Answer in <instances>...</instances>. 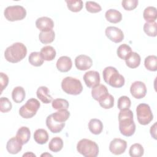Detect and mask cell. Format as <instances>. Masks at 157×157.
Wrapping results in <instances>:
<instances>
[{"instance_id": "6da1fadb", "label": "cell", "mask_w": 157, "mask_h": 157, "mask_svg": "<svg viewBox=\"0 0 157 157\" xmlns=\"http://www.w3.org/2000/svg\"><path fill=\"white\" fill-rule=\"evenodd\" d=\"M119 129L121 134L126 137L132 136L136 131V124L133 120V113L130 109L121 110L118 114Z\"/></svg>"}, {"instance_id": "7a4b0ae2", "label": "cell", "mask_w": 157, "mask_h": 157, "mask_svg": "<svg viewBox=\"0 0 157 157\" xmlns=\"http://www.w3.org/2000/svg\"><path fill=\"white\" fill-rule=\"evenodd\" d=\"M26 54V47L21 42H15L6 49L4 57L7 61L17 63L24 59Z\"/></svg>"}, {"instance_id": "3957f363", "label": "cell", "mask_w": 157, "mask_h": 157, "mask_svg": "<svg viewBox=\"0 0 157 157\" xmlns=\"http://www.w3.org/2000/svg\"><path fill=\"white\" fill-rule=\"evenodd\" d=\"M102 75L104 82L113 88H121L124 85V77L114 67H106L103 70Z\"/></svg>"}, {"instance_id": "277c9868", "label": "cell", "mask_w": 157, "mask_h": 157, "mask_svg": "<svg viewBox=\"0 0 157 157\" xmlns=\"http://www.w3.org/2000/svg\"><path fill=\"white\" fill-rule=\"evenodd\" d=\"M77 151L85 157H96L99 154L98 144L90 139H81L77 144Z\"/></svg>"}, {"instance_id": "5b68a950", "label": "cell", "mask_w": 157, "mask_h": 157, "mask_svg": "<svg viewBox=\"0 0 157 157\" xmlns=\"http://www.w3.org/2000/svg\"><path fill=\"white\" fill-rule=\"evenodd\" d=\"M61 88L66 93L71 95L80 94L83 90L81 82L71 77H66L63 79Z\"/></svg>"}, {"instance_id": "8992f818", "label": "cell", "mask_w": 157, "mask_h": 157, "mask_svg": "<svg viewBox=\"0 0 157 157\" xmlns=\"http://www.w3.org/2000/svg\"><path fill=\"white\" fill-rule=\"evenodd\" d=\"M40 106V104L37 99L31 98L20 108L19 114L23 118H31L36 114Z\"/></svg>"}, {"instance_id": "52a82bcc", "label": "cell", "mask_w": 157, "mask_h": 157, "mask_svg": "<svg viewBox=\"0 0 157 157\" xmlns=\"http://www.w3.org/2000/svg\"><path fill=\"white\" fill-rule=\"evenodd\" d=\"M4 14L8 21H15L24 19L26 16V10L21 6H10L6 8Z\"/></svg>"}, {"instance_id": "ba28073f", "label": "cell", "mask_w": 157, "mask_h": 157, "mask_svg": "<svg viewBox=\"0 0 157 157\" xmlns=\"http://www.w3.org/2000/svg\"><path fill=\"white\" fill-rule=\"evenodd\" d=\"M137 118L138 122L142 125L149 124L153 118L152 112L150 106L147 104H140L136 108Z\"/></svg>"}, {"instance_id": "9c48e42d", "label": "cell", "mask_w": 157, "mask_h": 157, "mask_svg": "<svg viewBox=\"0 0 157 157\" xmlns=\"http://www.w3.org/2000/svg\"><path fill=\"white\" fill-rule=\"evenodd\" d=\"M131 95L136 99H142L145 96L147 93V88L145 83L140 81L133 82L130 87Z\"/></svg>"}, {"instance_id": "30bf717a", "label": "cell", "mask_w": 157, "mask_h": 157, "mask_svg": "<svg viewBox=\"0 0 157 157\" xmlns=\"http://www.w3.org/2000/svg\"><path fill=\"white\" fill-rule=\"evenodd\" d=\"M126 147V141L120 138H115L110 142L109 145V150L112 153L115 155H119L125 151Z\"/></svg>"}, {"instance_id": "8fae6325", "label": "cell", "mask_w": 157, "mask_h": 157, "mask_svg": "<svg viewBox=\"0 0 157 157\" xmlns=\"http://www.w3.org/2000/svg\"><path fill=\"white\" fill-rule=\"evenodd\" d=\"M105 33L107 38L115 43L121 42L124 39L123 31L115 26H108L105 29Z\"/></svg>"}, {"instance_id": "7c38bea8", "label": "cell", "mask_w": 157, "mask_h": 157, "mask_svg": "<svg viewBox=\"0 0 157 157\" xmlns=\"http://www.w3.org/2000/svg\"><path fill=\"white\" fill-rule=\"evenodd\" d=\"M83 80L88 88H94L100 83V75L98 72L89 71L83 75Z\"/></svg>"}, {"instance_id": "4fadbf2b", "label": "cell", "mask_w": 157, "mask_h": 157, "mask_svg": "<svg viewBox=\"0 0 157 157\" xmlns=\"http://www.w3.org/2000/svg\"><path fill=\"white\" fill-rule=\"evenodd\" d=\"M93 64L91 58L85 55H80L75 59V65L80 71H86L90 69Z\"/></svg>"}, {"instance_id": "5bb4252c", "label": "cell", "mask_w": 157, "mask_h": 157, "mask_svg": "<svg viewBox=\"0 0 157 157\" xmlns=\"http://www.w3.org/2000/svg\"><path fill=\"white\" fill-rule=\"evenodd\" d=\"M36 26L40 31H48L52 30L54 26V23L50 18L42 17L37 19Z\"/></svg>"}, {"instance_id": "9a60e30c", "label": "cell", "mask_w": 157, "mask_h": 157, "mask_svg": "<svg viewBox=\"0 0 157 157\" xmlns=\"http://www.w3.org/2000/svg\"><path fill=\"white\" fill-rule=\"evenodd\" d=\"M56 67L61 72H66L71 70L72 63L71 58L67 56H62L59 58L56 62Z\"/></svg>"}, {"instance_id": "2e32d148", "label": "cell", "mask_w": 157, "mask_h": 157, "mask_svg": "<svg viewBox=\"0 0 157 157\" xmlns=\"http://www.w3.org/2000/svg\"><path fill=\"white\" fill-rule=\"evenodd\" d=\"M46 125L49 130L53 133H58L62 131L65 126L64 123H60L55 121L52 114L48 115L46 118Z\"/></svg>"}, {"instance_id": "e0dca14e", "label": "cell", "mask_w": 157, "mask_h": 157, "mask_svg": "<svg viewBox=\"0 0 157 157\" xmlns=\"http://www.w3.org/2000/svg\"><path fill=\"white\" fill-rule=\"evenodd\" d=\"M22 144L18 140L16 137H13L10 139L6 145L7 151L10 154H17L22 149Z\"/></svg>"}, {"instance_id": "ac0fdd59", "label": "cell", "mask_w": 157, "mask_h": 157, "mask_svg": "<svg viewBox=\"0 0 157 157\" xmlns=\"http://www.w3.org/2000/svg\"><path fill=\"white\" fill-rule=\"evenodd\" d=\"M108 94L109 91L107 88L102 84H99L93 88L91 90V96L93 98L97 101H99Z\"/></svg>"}, {"instance_id": "d6986e66", "label": "cell", "mask_w": 157, "mask_h": 157, "mask_svg": "<svg viewBox=\"0 0 157 157\" xmlns=\"http://www.w3.org/2000/svg\"><path fill=\"white\" fill-rule=\"evenodd\" d=\"M15 137L22 145L26 144L29 140L31 137L29 129L26 126H21L18 129Z\"/></svg>"}, {"instance_id": "ffe728a7", "label": "cell", "mask_w": 157, "mask_h": 157, "mask_svg": "<svg viewBox=\"0 0 157 157\" xmlns=\"http://www.w3.org/2000/svg\"><path fill=\"white\" fill-rule=\"evenodd\" d=\"M36 94L37 98L44 104L50 103L53 98L49 94V90L47 87L42 86L38 88Z\"/></svg>"}, {"instance_id": "44dd1931", "label": "cell", "mask_w": 157, "mask_h": 157, "mask_svg": "<svg viewBox=\"0 0 157 157\" xmlns=\"http://www.w3.org/2000/svg\"><path fill=\"white\" fill-rule=\"evenodd\" d=\"M105 18L107 21L112 23H117L121 21L122 15L120 12L115 9H109L105 13Z\"/></svg>"}, {"instance_id": "7402d4cb", "label": "cell", "mask_w": 157, "mask_h": 157, "mask_svg": "<svg viewBox=\"0 0 157 157\" xmlns=\"http://www.w3.org/2000/svg\"><path fill=\"white\" fill-rule=\"evenodd\" d=\"M125 62L126 66L129 68H136L140 65V56L137 53L132 52L125 59Z\"/></svg>"}, {"instance_id": "603a6c76", "label": "cell", "mask_w": 157, "mask_h": 157, "mask_svg": "<svg viewBox=\"0 0 157 157\" xmlns=\"http://www.w3.org/2000/svg\"><path fill=\"white\" fill-rule=\"evenodd\" d=\"M88 128L92 134L98 135L101 134L103 129V124L99 119L93 118L88 123Z\"/></svg>"}, {"instance_id": "cb8c5ba5", "label": "cell", "mask_w": 157, "mask_h": 157, "mask_svg": "<svg viewBox=\"0 0 157 157\" xmlns=\"http://www.w3.org/2000/svg\"><path fill=\"white\" fill-rule=\"evenodd\" d=\"M40 53L44 59L45 61H52L56 56V53L55 48L50 45L45 46L42 47L40 50Z\"/></svg>"}, {"instance_id": "d4e9b609", "label": "cell", "mask_w": 157, "mask_h": 157, "mask_svg": "<svg viewBox=\"0 0 157 157\" xmlns=\"http://www.w3.org/2000/svg\"><path fill=\"white\" fill-rule=\"evenodd\" d=\"M34 139L39 144L42 145L45 144L48 140V134L47 131L44 129H38L34 133Z\"/></svg>"}, {"instance_id": "484cf974", "label": "cell", "mask_w": 157, "mask_h": 157, "mask_svg": "<svg viewBox=\"0 0 157 157\" xmlns=\"http://www.w3.org/2000/svg\"><path fill=\"white\" fill-rule=\"evenodd\" d=\"M143 17L147 22H155L157 18L156 7L153 6H148L146 7L144 11Z\"/></svg>"}, {"instance_id": "4316f807", "label": "cell", "mask_w": 157, "mask_h": 157, "mask_svg": "<svg viewBox=\"0 0 157 157\" xmlns=\"http://www.w3.org/2000/svg\"><path fill=\"white\" fill-rule=\"evenodd\" d=\"M26 93L24 88L21 86H16L12 92V98L16 103H21L25 98Z\"/></svg>"}, {"instance_id": "83f0119b", "label": "cell", "mask_w": 157, "mask_h": 157, "mask_svg": "<svg viewBox=\"0 0 157 157\" xmlns=\"http://www.w3.org/2000/svg\"><path fill=\"white\" fill-rule=\"evenodd\" d=\"M55 34L53 29L48 31H40L39 34V40L44 44L52 42L55 39Z\"/></svg>"}, {"instance_id": "f1b7e54d", "label": "cell", "mask_w": 157, "mask_h": 157, "mask_svg": "<svg viewBox=\"0 0 157 157\" xmlns=\"http://www.w3.org/2000/svg\"><path fill=\"white\" fill-rule=\"evenodd\" d=\"M63 147V141L59 137H55L52 139L48 144V148L53 152H58Z\"/></svg>"}, {"instance_id": "f546056e", "label": "cell", "mask_w": 157, "mask_h": 157, "mask_svg": "<svg viewBox=\"0 0 157 157\" xmlns=\"http://www.w3.org/2000/svg\"><path fill=\"white\" fill-rule=\"evenodd\" d=\"M53 118L60 123H64L70 117V112L66 109L59 110L58 111L52 114Z\"/></svg>"}, {"instance_id": "4dcf8cb0", "label": "cell", "mask_w": 157, "mask_h": 157, "mask_svg": "<svg viewBox=\"0 0 157 157\" xmlns=\"http://www.w3.org/2000/svg\"><path fill=\"white\" fill-rule=\"evenodd\" d=\"M28 61L31 65L36 67H39L43 64L44 60L39 52H34L31 53L29 55Z\"/></svg>"}, {"instance_id": "1f68e13d", "label": "cell", "mask_w": 157, "mask_h": 157, "mask_svg": "<svg viewBox=\"0 0 157 157\" xmlns=\"http://www.w3.org/2000/svg\"><path fill=\"white\" fill-rule=\"evenodd\" d=\"M144 65L146 69L150 71L157 70V57L155 55H149L145 58Z\"/></svg>"}, {"instance_id": "d6a6232c", "label": "cell", "mask_w": 157, "mask_h": 157, "mask_svg": "<svg viewBox=\"0 0 157 157\" xmlns=\"http://www.w3.org/2000/svg\"><path fill=\"white\" fill-rule=\"evenodd\" d=\"M132 52L131 48L127 44H123L120 45L117 51L118 56L122 59H126Z\"/></svg>"}, {"instance_id": "836d02e7", "label": "cell", "mask_w": 157, "mask_h": 157, "mask_svg": "<svg viewBox=\"0 0 157 157\" xmlns=\"http://www.w3.org/2000/svg\"><path fill=\"white\" fill-rule=\"evenodd\" d=\"M98 102L101 107L105 109H109L113 107L114 98L112 95L108 94L107 96L101 99Z\"/></svg>"}, {"instance_id": "e575fe53", "label": "cell", "mask_w": 157, "mask_h": 157, "mask_svg": "<svg viewBox=\"0 0 157 157\" xmlns=\"http://www.w3.org/2000/svg\"><path fill=\"white\" fill-rule=\"evenodd\" d=\"M69 10L73 12H80L83 7V1L81 0L66 1Z\"/></svg>"}, {"instance_id": "d590c367", "label": "cell", "mask_w": 157, "mask_h": 157, "mask_svg": "<svg viewBox=\"0 0 157 157\" xmlns=\"http://www.w3.org/2000/svg\"><path fill=\"white\" fill-rule=\"evenodd\" d=\"M144 150L140 144H134L129 148V153L131 157H140L144 155Z\"/></svg>"}, {"instance_id": "8d00e7d4", "label": "cell", "mask_w": 157, "mask_h": 157, "mask_svg": "<svg viewBox=\"0 0 157 157\" xmlns=\"http://www.w3.org/2000/svg\"><path fill=\"white\" fill-rule=\"evenodd\" d=\"M52 105L54 109L59 110H63V109L67 110V109L69 108V104L68 101L66 99L58 98L53 100Z\"/></svg>"}, {"instance_id": "74e56055", "label": "cell", "mask_w": 157, "mask_h": 157, "mask_svg": "<svg viewBox=\"0 0 157 157\" xmlns=\"http://www.w3.org/2000/svg\"><path fill=\"white\" fill-rule=\"evenodd\" d=\"M156 23L146 22L144 25V31L148 36L151 37L156 36Z\"/></svg>"}, {"instance_id": "f35d334b", "label": "cell", "mask_w": 157, "mask_h": 157, "mask_svg": "<svg viewBox=\"0 0 157 157\" xmlns=\"http://www.w3.org/2000/svg\"><path fill=\"white\" fill-rule=\"evenodd\" d=\"M131 104V100L126 96H122L120 97L118 99L117 106L120 110L129 109Z\"/></svg>"}, {"instance_id": "ab89813d", "label": "cell", "mask_w": 157, "mask_h": 157, "mask_svg": "<svg viewBox=\"0 0 157 157\" xmlns=\"http://www.w3.org/2000/svg\"><path fill=\"white\" fill-rule=\"evenodd\" d=\"M12 108V105L7 98L1 97L0 99V111L2 113L9 112Z\"/></svg>"}, {"instance_id": "60d3db41", "label": "cell", "mask_w": 157, "mask_h": 157, "mask_svg": "<svg viewBox=\"0 0 157 157\" xmlns=\"http://www.w3.org/2000/svg\"><path fill=\"white\" fill-rule=\"evenodd\" d=\"M85 7L86 10L90 13H98L102 10L101 6L93 1H86L85 3Z\"/></svg>"}, {"instance_id": "b9f144b4", "label": "cell", "mask_w": 157, "mask_h": 157, "mask_svg": "<svg viewBox=\"0 0 157 157\" xmlns=\"http://www.w3.org/2000/svg\"><path fill=\"white\" fill-rule=\"evenodd\" d=\"M138 2L139 1L137 0H123L121 2V4L126 10L130 11L137 7Z\"/></svg>"}, {"instance_id": "7bdbcfd3", "label": "cell", "mask_w": 157, "mask_h": 157, "mask_svg": "<svg viewBox=\"0 0 157 157\" xmlns=\"http://www.w3.org/2000/svg\"><path fill=\"white\" fill-rule=\"evenodd\" d=\"M0 83H1V93L6 88L9 83V77L8 76L3 73H0Z\"/></svg>"}, {"instance_id": "ee69618b", "label": "cell", "mask_w": 157, "mask_h": 157, "mask_svg": "<svg viewBox=\"0 0 157 157\" xmlns=\"http://www.w3.org/2000/svg\"><path fill=\"white\" fill-rule=\"evenodd\" d=\"M150 131L152 137H153L155 139H156V122H155L154 124L151 126Z\"/></svg>"}, {"instance_id": "f6af8a7d", "label": "cell", "mask_w": 157, "mask_h": 157, "mask_svg": "<svg viewBox=\"0 0 157 157\" xmlns=\"http://www.w3.org/2000/svg\"><path fill=\"white\" fill-rule=\"evenodd\" d=\"M36 156V155H35L34 153H31V152H30V153L27 152L26 153H25V154H24V155H23V156Z\"/></svg>"}, {"instance_id": "bcb514c9", "label": "cell", "mask_w": 157, "mask_h": 157, "mask_svg": "<svg viewBox=\"0 0 157 157\" xmlns=\"http://www.w3.org/2000/svg\"><path fill=\"white\" fill-rule=\"evenodd\" d=\"M52 156V155L49 154V153H44V154L41 155V156Z\"/></svg>"}]
</instances>
